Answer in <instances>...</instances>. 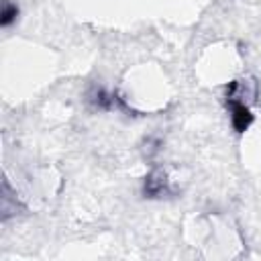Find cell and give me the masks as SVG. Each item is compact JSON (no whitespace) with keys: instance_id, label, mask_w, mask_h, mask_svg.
I'll list each match as a JSON object with an SVG mask.
<instances>
[{"instance_id":"cell-1","label":"cell","mask_w":261,"mask_h":261,"mask_svg":"<svg viewBox=\"0 0 261 261\" xmlns=\"http://www.w3.org/2000/svg\"><path fill=\"white\" fill-rule=\"evenodd\" d=\"M226 104L230 108V122H232V128L237 133H245L251 122H253V114L249 110V106L243 102V100H237V96L232 94H226Z\"/></svg>"},{"instance_id":"cell-2","label":"cell","mask_w":261,"mask_h":261,"mask_svg":"<svg viewBox=\"0 0 261 261\" xmlns=\"http://www.w3.org/2000/svg\"><path fill=\"white\" fill-rule=\"evenodd\" d=\"M18 18V6L10 0H4L2 4V14H0V24L2 27H10L12 22H16Z\"/></svg>"}]
</instances>
